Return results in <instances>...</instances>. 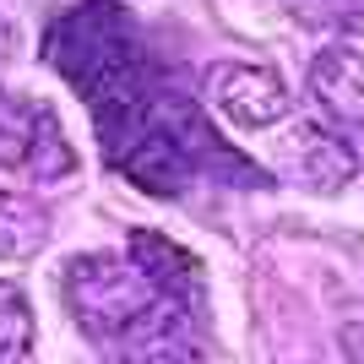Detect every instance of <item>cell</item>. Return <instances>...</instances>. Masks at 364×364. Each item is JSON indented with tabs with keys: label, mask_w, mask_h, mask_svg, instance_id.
I'll list each match as a JSON object with an SVG mask.
<instances>
[{
	"label": "cell",
	"mask_w": 364,
	"mask_h": 364,
	"mask_svg": "<svg viewBox=\"0 0 364 364\" xmlns=\"http://www.w3.org/2000/svg\"><path fill=\"white\" fill-rule=\"evenodd\" d=\"M49 60L60 65V76L87 98V114L104 136L109 158H120V147L141 131L147 120V60H141L136 28L114 0H87L65 11L49 28Z\"/></svg>",
	"instance_id": "cell-1"
},
{
	"label": "cell",
	"mask_w": 364,
	"mask_h": 364,
	"mask_svg": "<svg viewBox=\"0 0 364 364\" xmlns=\"http://www.w3.org/2000/svg\"><path fill=\"white\" fill-rule=\"evenodd\" d=\"M158 299H168L158 283L147 277L136 256H82L65 261V304L82 321V332L98 343H125L141 321L158 310Z\"/></svg>",
	"instance_id": "cell-2"
},
{
	"label": "cell",
	"mask_w": 364,
	"mask_h": 364,
	"mask_svg": "<svg viewBox=\"0 0 364 364\" xmlns=\"http://www.w3.org/2000/svg\"><path fill=\"white\" fill-rule=\"evenodd\" d=\"M207 104L240 131H267L289 114V87L261 60H218L207 71Z\"/></svg>",
	"instance_id": "cell-3"
},
{
	"label": "cell",
	"mask_w": 364,
	"mask_h": 364,
	"mask_svg": "<svg viewBox=\"0 0 364 364\" xmlns=\"http://www.w3.org/2000/svg\"><path fill=\"white\" fill-rule=\"evenodd\" d=\"M277 164H283V174H289L294 185L321 191V196L348 191L353 174H359V158H353L348 141L332 136V131H321V125H304V120L277 141Z\"/></svg>",
	"instance_id": "cell-4"
},
{
	"label": "cell",
	"mask_w": 364,
	"mask_h": 364,
	"mask_svg": "<svg viewBox=\"0 0 364 364\" xmlns=\"http://www.w3.org/2000/svg\"><path fill=\"white\" fill-rule=\"evenodd\" d=\"M310 92L343 131H364V55L353 44H326L310 60Z\"/></svg>",
	"instance_id": "cell-5"
},
{
	"label": "cell",
	"mask_w": 364,
	"mask_h": 364,
	"mask_svg": "<svg viewBox=\"0 0 364 364\" xmlns=\"http://www.w3.org/2000/svg\"><path fill=\"white\" fill-rule=\"evenodd\" d=\"M49 240V213L33 196L0 191V261H28Z\"/></svg>",
	"instance_id": "cell-6"
},
{
	"label": "cell",
	"mask_w": 364,
	"mask_h": 364,
	"mask_svg": "<svg viewBox=\"0 0 364 364\" xmlns=\"http://www.w3.org/2000/svg\"><path fill=\"white\" fill-rule=\"evenodd\" d=\"M38 114H44V104H28V98H6V92H0V164L6 168H28Z\"/></svg>",
	"instance_id": "cell-7"
},
{
	"label": "cell",
	"mask_w": 364,
	"mask_h": 364,
	"mask_svg": "<svg viewBox=\"0 0 364 364\" xmlns=\"http://www.w3.org/2000/svg\"><path fill=\"white\" fill-rule=\"evenodd\" d=\"M33 353V304L28 294L0 277V364H16Z\"/></svg>",
	"instance_id": "cell-8"
}]
</instances>
